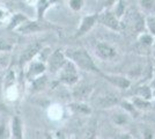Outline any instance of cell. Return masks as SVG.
<instances>
[{"label":"cell","mask_w":155,"mask_h":139,"mask_svg":"<svg viewBox=\"0 0 155 139\" xmlns=\"http://www.w3.org/2000/svg\"><path fill=\"white\" fill-rule=\"evenodd\" d=\"M65 55L70 58V59L77 65L79 68L84 70V71H88V72L98 73V68L95 65L94 60L91 57V55L88 53L87 50H84V48H73V49H68Z\"/></svg>","instance_id":"cell-1"},{"label":"cell","mask_w":155,"mask_h":139,"mask_svg":"<svg viewBox=\"0 0 155 139\" xmlns=\"http://www.w3.org/2000/svg\"><path fill=\"white\" fill-rule=\"evenodd\" d=\"M77 65L73 61H66L64 64V66L60 68V75L59 79L60 81H63L66 85H74L77 84L79 80V74L77 71Z\"/></svg>","instance_id":"cell-2"},{"label":"cell","mask_w":155,"mask_h":139,"mask_svg":"<svg viewBox=\"0 0 155 139\" xmlns=\"http://www.w3.org/2000/svg\"><path fill=\"white\" fill-rule=\"evenodd\" d=\"M95 106L100 109H107V108H111L120 103V100L114 93H103L101 95H98L96 100L94 101Z\"/></svg>","instance_id":"cell-3"},{"label":"cell","mask_w":155,"mask_h":139,"mask_svg":"<svg viewBox=\"0 0 155 139\" xmlns=\"http://www.w3.org/2000/svg\"><path fill=\"white\" fill-rule=\"evenodd\" d=\"M94 88L91 84H79L73 88L72 91V96L77 101L84 102L86 100H88L93 94Z\"/></svg>","instance_id":"cell-4"},{"label":"cell","mask_w":155,"mask_h":139,"mask_svg":"<svg viewBox=\"0 0 155 139\" xmlns=\"http://www.w3.org/2000/svg\"><path fill=\"white\" fill-rule=\"evenodd\" d=\"M95 51H96V55L101 58V59L104 60H110L114 59L117 56V51L114 46H111L108 43H104V42H100L96 44V48H95Z\"/></svg>","instance_id":"cell-5"},{"label":"cell","mask_w":155,"mask_h":139,"mask_svg":"<svg viewBox=\"0 0 155 139\" xmlns=\"http://www.w3.org/2000/svg\"><path fill=\"white\" fill-rule=\"evenodd\" d=\"M98 21L103 25L108 27L112 30H119L120 29V22L119 18L116 15V13L112 12H105V13L98 15Z\"/></svg>","instance_id":"cell-6"},{"label":"cell","mask_w":155,"mask_h":139,"mask_svg":"<svg viewBox=\"0 0 155 139\" xmlns=\"http://www.w3.org/2000/svg\"><path fill=\"white\" fill-rule=\"evenodd\" d=\"M67 60L65 59V55L60 50H57L51 55L49 58V70L52 73H56L60 71V68L64 66V64Z\"/></svg>","instance_id":"cell-7"},{"label":"cell","mask_w":155,"mask_h":139,"mask_svg":"<svg viewBox=\"0 0 155 139\" xmlns=\"http://www.w3.org/2000/svg\"><path fill=\"white\" fill-rule=\"evenodd\" d=\"M98 20V15L94 14V15H88V16H84L82 21H81V25L78 29L77 36H82L84 34H87L91 28L94 27L95 22Z\"/></svg>","instance_id":"cell-8"},{"label":"cell","mask_w":155,"mask_h":139,"mask_svg":"<svg viewBox=\"0 0 155 139\" xmlns=\"http://www.w3.org/2000/svg\"><path fill=\"white\" fill-rule=\"evenodd\" d=\"M105 80H108L111 85L118 87L120 89H127L131 86V81L126 77L122 75H112V74H103Z\"/></svg>","instance_id":"cell-9"},{"label":"cell","mask_w":155,"mask_h":139,"mask_svg":"<svg viewBox=\"0 0 155 139\" xmlns=\"http://www.w3.org/2000/svg\"><path fill=\"white\" fill-rule=\"evenodd\" d=\"M46 27L43 23H38L36 21L32 22H27L25 25L20 27V33L22 34H30V33H36V31H41L43 29H45Z\"/></svg>","instance_id":"cell-10"},{"label":"cell","mask_w":155,"mask_h":139,"mask_svg":"<svg viewBox=\"0 0 155 139\" xmlns=\"http://www.w3.org/2000/svg\"><path fill=\"white\" fill-rule=\"evenodd\" d=\"M41 48H42V45H41L39 43H34V44L28 46L26 50L23 51V53L21 55V58H20L21 63H27V61H29V60L31 59L32 57L41 50Z\"/></svg>","instance_id":"cell-11"},{"label":"cell","mask_w":155,"mask_h":139,"mask_svg":"<svg viewBox=\"0 0 155 139\" xmlns=\"http://www.w3.org/2000/svg\"><path fill=\"white\" fill-rule=\"evenodd\" d=\"M131 102L133 103V106L136 107L137 109L139 110V111H146V110H148L152 108V102H150V100H146L143 99V98H140V96H134V98H132L131 99Z\"/></svg>","instance_id":"cell-12"},{"label":"cell","mask_w":155,"mask_h":139,"mask_svg":"<svg viewBox=\"0 0 155 139\" xmlns=\"http://www.w3.org/2000/svg\"><path fill=\"white\" fill-rule=\"evenodd\" d=\"M71 108L74 111H77V113H79V114H84V115H88V114H91V107L84 104V102H80V101H78L75 103H72Z\"/></svg>","instance_id":"cell-13"},{"label":"cell","mask_w":155,"mask_h":139,"mask_svg":"<svg viewBox=\"0 0 155 139\" xmlns=\"http://www.w3.org/2000/svg\"><path fill=\"white\" fill-rule=\"evenodd\" d=\"M137 96H140V98H143L146 100H150L153 98V91L152 88H149L148 86H141V87H138L136 91Z\"/></svg>","instance_id":"cell-14"},{"label":"cell","mask_w":155,"mask_h":139,"mask_svg":"<svg viewBox=\"0 0 155 139\" xmlns=\"http://www.w3.org/2000/svg\"><path fill=\"white\" fill-rule=\"evenodd\" d=\"M12 132L15 139H22V126L18 117H15L12 122Z\"/></svg>","instance_id":"cell-15"},{"label":"cell","mask_w":155,"mask_h":139,"mask_svg":"<svg viewBox=\"0 0 155 139\" xmlns=\"http://www.w3.org/2000/svg\"><path fill=\"white\" fill-rule=\"evenodd\" d=\"M44 65L41 64V63H34L32 66L30 67L29 72H28V78H31V77H35V75H38L41 73L44 72Z\"/></svg>","instance_id":"cell-16"},{"label":"cell","mask_w":155,"mask_h":139,"mask_svg":"<svg viewBox=\"0 0 155 139\" xmlns=\"http://www.w3.org/2000/svg\"><path fill=\"white\" fill-rule=\"evenodd\" d=\"M119 104L122 106V108H123L124 110L129 114V115H136V114L139 111L136 107L133 106V103L131 102V100H130V101H120Z\"/></svg>","instance_id":"cell-17"},{"label":"cell","mask_w":155,"mask_h":139,"mask_svg":"<svg viewBox=\"0 0 155 139\" xmlns=\"http://www.w3.org/2000/svg\"><path fill=\"white\" fill-rule=\"evenodd\" d=\"M112 121H114V123L117 124V125H124V124H126L127 121H129V114L125 111V113H123V114L114 115V116H112Z\"/></svg>","instance_id":"cell-18"},{"label":"cell","mask_w":155,"mask_h":139,"mask_svg":"<svg viewBox=\"0 0 155 139\" xmlns=\"http://www.w3.org/2000/svg\"><path fill=\"white\" fill-rule=\"evenodd\" d=\"M139 42L145 46H153L154 43V36L152 34H143L139 36Z\"/></svg>","instance_id":"cell-19"},{"label":"cell","mask_w":155,"mask_h":139,"mask_svg":"<svg viewBox=\"0 0 155 139\" xmlns=\"http://www.w3.org/2000/svg\"><path fill=\"white\" fill-rule=\"evenodd\" d=\"M139 5L142 11L152 12L155 8V0H139Z\"/></svg>","instance_id":"cell-20"},{"label":"cell","mask_w":155,"mask_h":139,"mask_svg":"<svg viewBox=\"0 0 155 139\" xmlns=\"http://www.w3.org/2000/svg\"><path fill=\"white\" fill-rule=\"evenodd\" d=\"M146 27L149 30V34L155 36V15H148L146 18Z\"/></svg>","instance_id":"cell-21"},{"label":"cell","mask_w":155,"mask_h":139,"mask_svg":"<svg viewBox=\"0 0 155 139\" xmlns=\"http://www.w3.org/2000/svg\"><path fill=\"white\" fill-rule=\"evenodd\" d=\"M115 13L116 15L120 19L125 14V4H124V0H118L116 4V8H115Z\"/></svg>","instance_id":"cell-22"},{"label":"cell","mask_w":155,"mask_h":139,"mask_svg":"<svg viewBox=\"0 0 155 139\" xmlns=\"http://www.w3.org/2000/svg\"><path fill=\"white\" fill-rule=\"evenodd\" d=\"M45 82H46L45 77H42V78H38V79H35V81H34V88H35L36 91H38V89H41L42 87H44Z\"/></svg>","instance_id":"cell-23"},{"label":"cell","mask_w":155,"mask_h":139,"mask_svg":"<svg viewBox=\"0 0 155 139\" xmlns=\"http://www.w3.org/2000/svg\"><path fill=\"white\" fill-rule=\"evenodd\" d=\"M82 5H84V1H82V0H71V1H70V6H71V8L74 9V11L81 9Z\"/></svg>","instance_id":"cell-24"},{"label":"cell","mask_w":155,"mask_h":139,"mask_svg":"<svg viewBox=\"0 0 155 139\" xmlns=\"http://www.w3.org/2000/svg\"><path fill=\"white\" fill-rule=\"evenodd\" d=\"M154 130L150 127H146L142 133V138L143 139H154Z\"/></svg>","instance_id":"cell-25"},{"label":"cell","mask_w":155,"mask_h":139,"mask_svg":"<svg viewBox=\"0 0 155 139\" xmlns=\"http://www.w3.org/2000/svg\"><path fill=\"white\" fill-rule=\"evenodd\" d=\"M84 139H96V130L94 126L89 127L86 132V136H84Z\"/></svg>","instance_id":"cell-26"},{"label":"cell","mask_w":155,"mask_h":139,"mask_svg":"<svg viewBox=\"0 0 155 139\" xmlns=\"http://www.w3.org/2000/svg\"><path fill=\"white\" fill-rule=\"evenodd\" d=\"M12 49V45L9 44V42H7L4 38H0V51H8Z\"/></svg>","instance_id":"cell-27"},{"label":"cell","mask_w":155,"mask_h":139,"mask_svg":"<svg viewBox=\"0 0 155 139\" xmlns=\"http://www.w3.org/2000/svg\"><path fill=\"white\" fill-rule=\"evenodd\" d=\"M114 139H134V138L129 132H120V133H117Z\"/></svg>","instance_id":"cell-28"},{"label":"cell","mask_w":155,"mask_h":139,"mask_svg":"<svg viewBox=\"0 0 155 139\" xmlns=\"http://www.w3.org/2000/svg\"><path fill=\"white\" fill-rule=\"evenodd\" d=\"M116 2V0H104V4L105 6H110V5H114Z\"/></svg>","instance_id":"cell-29"},{"label":"cell","mask_w":155,"mask_h":139,"mask_svg":"<svg viewBox=\"0 0 155 139\" xmlns=\"http://www.w3.org/2000/svg\"><path fill=\"white\" fill-rule=\"evenodd\" d=\"M6 63H7V59H5V58H0V68L5 66Z\"/></svg>","instance_id":"cell-30"},{"label":"cell","mask_w":155,"mask_h":139,"mask_svg":"<svg viewBox=\"0 0 155 139\" xmlns=\"http://www.w3.org/2000/svg\"><path fill=\"white\" fill-rule=\"evenodd\" d=\"M0 110H2V111H7V108L5 104H2L1 102H0Z\"/></svg>","instance_id":"cell-31"},{"label":"cell","mask_w":155,"mask_h":139,"mask_svg":"<svg viewBox=\"0 0 155 139\" xmlns=\"http://www.w3.org/2000/svg\"><path fill=\"white\" fill-rule=\"evenodd\" d=\"M153 46H154V49H155V40H154V43H153Z\"/></svg>","instance_id":"cell-32"},{"label":"cell","mask_w":155,"mask_h":139,"mask_svg":"<svg viewBox=\"0 0 155 139\" xmlns=\"http://www.w3.org/2000/svg\"><path fill=\"white\" fill-rule=\"evenodd\" d=\"M49 139H50V138H49Z\"/></svg>","instance_id":"cell-33"}]
</instances>
